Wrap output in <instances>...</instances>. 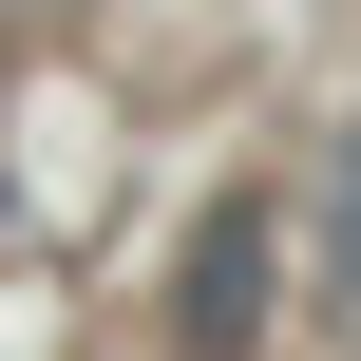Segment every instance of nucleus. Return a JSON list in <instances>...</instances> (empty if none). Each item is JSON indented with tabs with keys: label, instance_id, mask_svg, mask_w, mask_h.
<instances>
[{
	"label": "nucleus",
	"instance_id": "f257e3e1",
	"mask_svg": "<svg viewBox=\"0 0 361 361\" xmlns=\"http://www.w3.org/2000/svg\"><path fill=\"white\" fill-rule=\"evenodd\" d=\"M247 286H267V247H247V228H209V247H190V343H247V324H267Z\"/></svg>",
	"mask_w": 361,
	"mask_h": 361
}]
</instances>
